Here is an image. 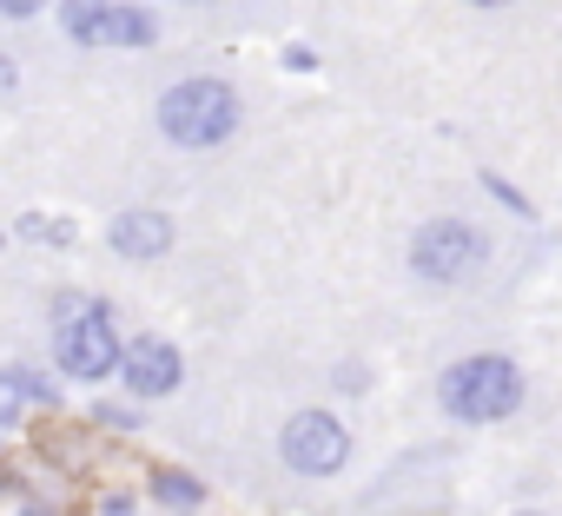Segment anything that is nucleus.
<instances>
[{
	"label": "nucleus",
	"mask_w": 562,
	"mask_h": 516,
	"mask_svg": "<svg viewBox=\"0 0 562 516\" xmlns=\"http://www.w3.org/2000/svg\"><path fill=\"white\" fill-rule=\"evenodd\" d=\"M0 391H8L14 404H60V391H54L47 371H34V364H8V371H0Z\"/></svg>",
	"instance_id": "nucleus-10"
},
{
	"label": "nucleus",
	"mask_w": 562,
	"mask_h": 516,
	"mask_svg": "<svg viewBox=\"0 0 562 516\" xmlns=\"http://www.w3.org/2000/svg\"><path fill=\"white\" fill-rule=\"evenodd\" d=\"M529 404H536V378L503 345H470L430 371V411L450 430H503V424L529 417Z\"/></svg>",
	"instance_id": "nucleus-2"
},
{
	"label": "nucleus",
	"mask_w": 562,
	"mask_h": 516,
	"mask_svg": "<svg viewBox=\"0 0 562 516\" xmlns=\"http://www.w3.org/2000/svg\"><path fill=\"white\" fill-rule=\"evenodd\" d=\"M14 232H21V238H41V245H74V225H67V218H47V212H27Z\"/></svg>",
	"instance_id": "nucleus-11"
},
{
	"label": "nucleus",
	"mask_w": 562,
	"mask_h": 516,
	"mask_svg": "<svg viewBox=\"0 0 562 516\" xmlns=\"http://www.w3.org/2000/svg\"><path fill=\"white\" fill-rule=\"evenodd\" d=\"M351 450H358V430H351L338 411H325V404L292 411L285 430H278V457H285V470H292V476H312V483L338 476V470L351 463Z\"/></svg>",
	"instance_id": "nucleus-4"
},
{
	"label": "nucleus",
	"mask_w": 562,
	"mask_h": 516,
	"mask_svg": "<svg viewBox=\"0 0 562 516\" xmlns=\"http://www.w3.org/2000/svg\"><path fill=\"white\" fill-rule=\"evenodd\" d=\"M457 8H470V14H529V8H542V0H457Z\"/></svg>",
	"instance_id": "nucleus-13"
},
{
	"label": "nucleus",
	"mask_w": 562,
	"mask_h": 516,
	"mask_svg": "<svg viewBox=\"0 0 562 516\" xmlns=\"http://www.w3.org/2000/svg\"><path fill=\"white\" fill-rule=\"evenodd\" d=\"M404 272L430 299H476L503 272V232L476 205H437L404 232Z\"/></svg>",
	"instance_id": "nucleus-1"
},
{
	"label": "nucleus",
	"mask_w": 562,
	"mask_h": 516,
	"mask_svg": "<svg viewBox=\"0 0 562 516\" xmlns=\"http://www.w3.org/2000/svg\"><path fill=\"white\" fill-rule=\"evenodd\" d=\"M285 67H292V74H318V54H312V47H285Z\"/></svg>",
	"instance_id": "nucleus-16"
},
{
	"label": "nucleus",
	"mask_w": 562,
	"mask_h": 516,
	"mask_svg": "<svg viewBox=\"0 0 562 516\" xmlns=\"http://www.w3.org/2000/svg\"><path fill=\"white\" fill-rule=\"evenodd\" d=\"M172 238H179V225H172L159 205H133V212H120V218L106 225V245H113L120 258H133V266H153V258H166Z\"/></svg>",
	"instance_id": "nucleus-8"
},
{
	"label": "nucleus",
	"mask_w": 562,
	"mask_h": 516,
	"mask_svg": "<svg viewBox=\"0 0 562 516\" xmlns=\"http://www.w3.org/2000/svg\"><path fill=\"white\" fill-rule=\"evenodd\" d=\"M60 34L74 47H153L159 14L133 8V0H60Z\"/></svg>",
	"instance_id": "nucleus-5"
},
{
	"label": "nucleus",
	"mask_w": 562,
	"mask_h": 516,
	"mask_svg": "<svg viewBox=\"0 0 562 516\" xmlns=\"http://www.w3.org/2000/svg\"><path fill=\"white\" fill-rule=\"evenodd\" d=\"M93 516H133V490H113V496H100V503H93Z\"/></svg>",
	"instance_id": "nucleus-15"
},
{
	"label": "nucleus",
	"mask_w": 562,
	"mask_h": 516,
	"mask_svg": "<svg viewBox=\"0 0 562 516\" xmlns=\"http://www.w3.org/2000/svg\"><path fill=\"white\" fill-rule=\"evenodd\" d=\"M120 351H126V338L113 332L106 305L74 318V325H54V371L74 378V384H106L120 371Z\"/></svg>",
	"instance_id": "nucleus-6"
},
{
	"label": "nucleus",
	"mask_w": 562,
	"mask_h": 516,
	"mask_svg": "<svg viewBox=\"0 0 562 516\" xmlns=\"http://www.w3.org/2000/svg\"><path fill=\"white\" fill-rule=\"evenodd\" d=\"M120 384H126V404H159V397H172L179 384H186V351L172 345V338H159V332H146V338H133L126 351H120V371H113Z\"/></svg>",
	"instance_id": "nucleus-7"
},
{
	"label": "nucleus",
	"mask_w": 562,
	"mask_h": 516,
	"mask_svg": "<svg viewBox=\"0 0 562 516\" xmlns=\"http://www.w3.org/2000/svg\"><path fill=\"white\" fill-rule=\"evenodd\" d=\"M21 516H60L54 503H21Z\"/></svg>",
	"instance_id": "nucleus-18"
},
{
	"label": "nucleus",
	"mask_w": 562,
	"mask_h": 516,
	"mask_svg": "<svg viewBox=\"0 0 562 516\" xmlns=\"http://www.w3.org/2000/svg\"><path fill=\"white\" fill-rule=\"evenodd\" d=\"M509 516H549V509H509Z\"/></svg>",
	"instance_id": "nucleus-19"
},
{
	"label": "nucleus",
	"mask_w": 562,
	"mask_h": 516,
	"mask_svg": "<svg viewBox=\"0 0 562 516\" xmlns=\"http://www.w3.org/2000/svg\"><path fill=\"white\" fill-rule=\"evenodd\" d=\"M14 80H21V74H14V60H8V54H0V93H8Z\"/></svg>",
	"instance_id": "nucleus-17"
},
{
	"label": "nucleus",
	"mask_w": 562,
	"mask_h": 516,
	"mask_svg": "<svg viewBox=\"0 0 562 516\" xmlns=\"http://www.w3.org/2000/svg\"><path fill=\"white\" fill-rule=\"evenodd\" d=\"M146 490H153V503H166V509H199V503H205V476H192V470H179V463H159V470L146 476Z\"/></svg>",
	"instance_id": "nucleus-9"
},
{
	"label": "nucleus",
	"mask_w": 562,
	"mask_h": 516,
	"mask_svg": "<svg viewBox=\"0 0 562 516\" xmlns=\"http://www.w3.org/2000/svg\"><path fill=\"white\" fill-rule=\"evenodd\" d=\"M93 424H100V430H126V437H139L146 411H139V404H93Z\"/></svg>",
	"instance_id": "nucleus-12"
},
{
	"label": "nucleus",
	"mask_w": 562,
	"mask_h": 516,
	"mask_svg": "<svg viewBox=\"0 0 562 516\" xmlns=\"http://www.w3.org/2000/svg\"><path fill=\"white\" fill-rule=\"evenodd\" d=\"M47 14V0H0V21H34Z\"/></svg>",
	"instance_id": "nucleus-14"
},
{
	"label": "nucleus",
	"mask_w": 562,
	"mask_h": 516,
	"mask_svg": "<svg viewBox=\"0 0 562 516\" xmlns=\"http://www.w3.org/2000/svg\"><path fill=\"white\" fill-rule=\"evenodd\" d=\"M153 120H159V139H166V146H179V153H212V146L238 139V126H245V93H238L225 74H186V80H172V87L159 93Z\"/></svg>",
	"instance_id": "nucleus-3"
}]
</instances>
